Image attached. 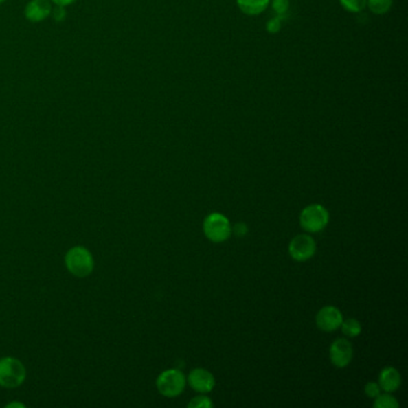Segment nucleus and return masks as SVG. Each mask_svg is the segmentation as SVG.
Masks as SVG:
<instances>
[{
    "label": "nucleus",
    "instance_id": "16",
    "mask_svg": "<svg viewBox=\"0 0 408 408\" xmlns=\"http://www.w3.org/2000/svg\"><path fill=\"white\" fill-rule=\"evenodd\" d=\"M374 406L376 408H396L399 407V403L396 401L393 395L387 393V394H380L378 396H376Z\"/></svg>",
    "mask_w": 408,
    "mask_h": 408
},
{
    "label": "nucleus",
    "instance_id": "11",
    "mask_svg": "<svg viewBox=\"0 0 408 408\" xmlns=\"http://www.w3.org/2000/svg\"><path fill=\"white\" fill-rule=\"evenodd\" d=\"M400 385H401V375L395 367H387L381 371V389L385 390V393H393L395 390L399 389Z\"/></svg>",
    "mask_w": 408,
    "mask_h": 408
},
{
    "label": "nucleus",
    "instance_id": "22",
    "mask_svg": "<svg viewBox=\"0 0 408 408\" xmlns=\"http://www.w3.org/2000/svg\"><path fill=\"white\" fill-rule=\"evenodd\" d=\"M52 4L56 5V6H61V8H66V6H70V5L74 4L77 0H51Z\"/></svg>",
    "mask_w": 408,
    "mask_h": 408
},
{
    "label": "nucleus",
    "instance_id": "10",
    "mask_svg": "<svg viewBox=\"0 0 408 408\" xmlns=\"http://www.w3.org/2000/svg\"><path fill=\"white\" fill-rule=\"evenodd\" d=\"M190 387L199 393H209L216 385L214 375L203 367H196L190 371L188 375Z\"/></svg>",
    "mask_w": 408,
    "mask_h": 408
},
{
    "label": "nucleus",
    "instance_id": "3",
    "mask_svg": "<svg viewBox=\"0 0 408 408\" xmlns=\"http://www.w3.org/2000/svg\"><path fill=\"white\" fill-rule=\"evenodd\" d=\"M185 376L181 370L170 369L163 371L162 374L158 376L156 385L161 394L167 398H175L185 390Z\"/></svg>",
    "mask_w": 408,
    "mask_h": 408
},
{
    "label": "nucleus",
    "instance_id": "23",
    "mask_svg": "<svg viewBox=\"0 0 408 408\" xmlns=\"http://www.w3.org/2000/svg\"><path fill=\"white\" fill-rule=\"evenodd\" d=\"M247 231H248V229H247L246 224H243V223L237 224L236 227H235V232H236L237 235L240 237L245 236Z\"/></svg>",
    "mask_w": 408,
    "mask_h": 408
},
{
    "label": "nucleus",
    "instance_id": "6",
    "mask_svg": "<svg viewBox=\"0 0 408 408\" xmlns=\"http://www.w3.org/2000/svg\"><path fill=\"white\" fill-rule=\"evenodd\" d=\"M316 251L315 240L309 235H298L290 242L288 253L296 261H306L314 256Z\"/></svg>",
    "mask_w": 408,
    "mask_h": 408
},
{
    "label": "nucleus",
    "instance_id": "18",
    "mask_svg": "<svg viewBox=\"0 0 408 408\" xmlns=\"http://www.w3.org/2000/svg\"><path fill=\"white\" fill-rule=\"evenodd\" d=\"M288 6H290L288 0H273L272 3V8L275 11V14L280 17H284V14L288 12Z\"/></svg>",
    "mask_w": 408,
    "mask_h": 408
},
{
    "label": "nucleus",
    "instance_id": "9",
    "mask_svg": "<svg viewBox=\"0 0 408 408\" xmlns=\"http://www.w3.org/2000/svg\"><path fill=\"white\" fill-rule=\"evenodd\" d=\"M52 11L51 0H30L24 9V16L29 22L40 23L51 16Z\"/></svg>",
    "mask_w": 408,
    "mask_h": 408
},
{
    "label": "nucleus",
    "instance_id": "8",
    "mask_svg": "<svg viewBox=\"0 0 408 408\" xmlns=\"http://www.w3.org/2000/svg\"><path fill=\"white\" fill-rule=\"evenodd\" d=\"M330 362L337 367H348L353 357V348L346 339H337L330 348Z\"/></svg>",
    "mask_w": 408,
    "mask_h": 408
},
{
    "label": "nucleus",
    "instance_id": "15",
    "mask_svg": "<svg viewBox=\"0 0 408 408\" xmlns=\"http://www.w3.org/2000/svg\"><path fill=\"white\" fill-rule=\"evenodd\" d=\"M339 3L343 9L352 14L362 12L367 8V0H339Z\"/></svg>",
    "mask_w": 408,
    "mask_h": 408
},
{
    "label": "nucleus",
    "instance_id": "12",
    "mask_svg": "<svg viewBox=\"0 0 408 408\" xmlns=\"http://www.w3.org/2000/svg\"><path fill=\"white\" fill-rule=\"evenodd\" d=\"M271 0H236L238 9L247 16H259L269 8Z\"/></svg>",
    "mask_w": 408,
    "mask_h": 408
},
{
    "label": "nucleus",
    "instance_id": "13",
    "mask_svg": "<svg viewBox=\"0 0 408 408\" xmlns=\"http://www.w3.org/2000/svg\"><path fill=\"white\" fill-rule=\"evenodd\" d=\"M367 6L372 14H385L393 6V0H367Z\"/></svg>",
    "mask_w": 408,
    "mask_h": 408
},
{
    "label": "nucleus",
    "instance_id": "4",
    "mask_svg": "<svg viewBox=\"0 0 408 408\" xmlns=\"http://www.w3.org/2000/svg\"><path fill=\"white\" fill-rule=\"evenodd\" d=\"M330 222L328 211L322 205L314 204L306 206L302 211L299 223L308 232H319L324 230Z\"/></svg>",
    "mask_w": 408,
    "mask_h": 408
},
{
    "label": "nucleus",
    "instance_id": "2",
    "mask_svg": "<svg viewBox=\"0 0 408 408\" xmlns=\"http://www.w3.org/2000/svg\"><path fill=\"white\" fill-rule=\"evenodd\" d=\"M27 377V370L23 363L14 357L0 359V385L3 388L14 389L23 385Z\"/></svg>",
    "mask_w": 408,
    "mask_h": 408
},
{
    "label": "nucleus",
    "instance_id": "24",
    "mask_svg": "<svg viewBox=\"0 0 408 408\" xmlns=\"http://www.w3.org/2000/svg\"><path fill=\"white\" fill-rule=\"evenodd\" d=\"M14 406H19V407H24V405L16 404V403H14V404L8 405V406H6V407H14Z\"/></svg>",
    "mask_w": 408,
    "mask_h": 408
},
{
    "label": "nucleus",
    "instance_id": "25",
    "mask_svg": "<svg viewBox=\"0 0 408 408\" xmlns=\"http://www.w3.org/2000/svg\"><path fill=\"white\" fill-rule=\"evenodd\" d=\"M5 1H6V0H0V4H3Z\"/></svg>",
    "mask_w": 408,
    "mask_h": 408
},
{
    "label": "nucleus",
    "instance_id": "14",
    "mask_svg": "<svg viewBox=\"0 0 408 408\" xmlns=\"http://www.w3.org/2000/svg\"><path fill=\"white\" fill-rule=\"evenodd\" d=\"M340 327L343 330V333L346 337H350V338L358 337L361 334V332H362V326H361V324L356 319H348L346 321H343V324H341Z\"/></svg>",
    "mask_w": 408,
    "mask_h": 408
},
{
    "label": "nucleus",
    "instance_id": "17",
    "mask_svg": "<svg viewBox=\"0 0 408 408\" xmlns=\"http://www.w3.org/2000/svg\"><path fill=\"white\" fill-rule=\"evenodd\" d=\"M212 406V401L206 396H196L188 404V407L190 408H211Z\"/></svg>",
    "mask_w": 408,
    "mask_h": 408
},
{
    "label": "nucleus",
    "instance_id": "1",
    "mask_svg": "<svg viewBox=\"0 0 408 408\" xmlns=\"http://www.w3.org/2000/svg\"><path fill=\"white\" fill-rule=\"evenodd\" d=\"M65 266L67 271L77 278H85L93 273L95 260L85 247H72L66 253Z\"/></svg>",
    "mask_w": 408,
    "mask_h": 408
},
{
    "label": "nucleus",
    "instance_id": "21",
    "mask_svg": "<svg viewBox=\"0 0 408 408\" xmlns=\"http://www.w3.org/2000/svg\"><path fill=\"white\" fill-rule=\"evenodd\" d=\"M52 14H53V17L56 19V21L60 22V21H64L66 17L65 9L61 8V6H56V9L52 11Z\"/></svg>",
    "mask_w": 408,
    "mask_h": 408
},
{
    "label": "nucleus",
    "instance_id": "7",
    "mask_svg": "<svg viewBox=\"0 0 408 408\" xmlns=\"http://www.w3.org/2000/svg\"><path fill=\"white\" fill-rule=\"evenodd\" d=\"M341 311L335 306H325L316 315V325L324 332H333L338 330L343 324Z\"/></svg>",
    "mask_w": 408,
    "mask_h": 408
},
{
    "label": "nucleus",
    "instance_id": "19",
    "mask_svg": "<svg viewBox=\"0 0 408 408\" xmlns=\"http://www.w3.org/2000/svg\"><path fill=\"white\" fill-rule=\"evenodd\" d=\"M282 21H283V17H280V16H277L274 19H269L267 24H266L267 32L269 34L279 33V30L282 29Z\"/></svg>",
    "mask_w": 408,
    "mask_h": 408
},
{
    "label": "nucleus",
    "instance_id": "20",
    "mask_svg": "<svg viewBox=\"0 0 408 408\" xmlns=\"http://www.w3.org/2000/svg\"><path fill=\"white\" fill-rule=\"evenodd\" d=\"M365 394L371 398V399H375L376 396H378L381 394V387L378 383H376V382H369L367 385H365Z\"/></svg>",
    "mask_w": 408,
    "mask_h": 408
},
{
    "label": "nucleus",
    "instance_id": "5",
    "mask_svg": "<svg viewBox=\"0 0 408 408\" xmlns=\"http://www.w3.org/2000/svg\"><path fill=\"white\" fill-rule=\"evenodd\" d=\"M204 232L209 241L220 243L231 235V225L222 214H211L205 219Z\"/></svg>",
    "mask_w": 408,
    "mask_h": 408
}]
</instances>
